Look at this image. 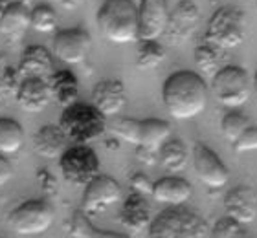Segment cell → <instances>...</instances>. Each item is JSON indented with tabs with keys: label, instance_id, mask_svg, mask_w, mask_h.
Listing matches in <instances>:
<instances>
[{
	"label": "cell",
	"instance_id": "cell-1",
	"mask_svg": "<svg viewBox=\"0 0 257 238\" xmlns=\"http://www.w3.org/2000/svg\"><path fill=\"white\" fill-rule=\"evenodd\" d=\"M162 99L175 119H193L208 105V85L197 72L180 70L166 79Z\"/></svg>",
	"mask_w": 257,
	"mask_h": 238
},
{
	"label": "cell",
	"instance_id": "cell-2",
	"mask_svg": "<svg viewBox=\"0 0 257 238\" xmlns=\"http://www.w3.org/2000/svg\"><path fill=\"white\" fill-rule=\"evenodd\" d=\"M138 26V6L133 0H105L97 11L99 32L114 44L136 43Z\"/></svg>",
	"mask_w": 257,
	"mask_h": 238
},
{
	"label": "cell",
	"instance_id": "cell-3",
	"mask_svg": "<svg viewBox=\"0 0 257 238\" xmlns=\"http://www.w3.org/2000/svg\"><path fill=\"white\" fill-rule=\"evenodd\" d=\"M59 127L66 134L68 141L86 143L101 138L107 130V117L97 110L94 105L74 103L63 108L59 119Z\"/></svg>",
	"mask_w": 257,
	"mask_h": 238
},
{
	"label": "cell",
	"instance_id": "cell-4",
	"mask_svg": "<svg viewBox=\"0 0 257 238\" xmlns=\"http://www.w3.org/2000/svg\"><path fill=\"white\" fill-rule=\"evenodd\" d=\"M147 231L151 238H204L209 236L211 229L197 212L175 205L173 209L162 211L151 222Z\"/></svg>",
	"mask_w": 257,
	"mask_h": 238
},
{
	"label": "cell",
	"instance_id": "cell-5",
	"mask_svg": "<svg viewBox=\"0 0 257 238\" xmlns=\"http://www.w3.org/2000/svg\"><path fill=\"white\" fill-rule=\"evenodd\" d=\"M246 37V15L235 6H222L215 11L206 28L204 41L220 50L237 48Z\"/></svg>",
	"mask_w": 257,
	"mask_h": 238
},
{
	"label": "cell",
	"instance_id": "cell-6",
	"mask_svg": "<svg viewBox=\"0 0 257 238\" xmlns=\"http://www.w3.org/2000/svg\"><path fill=\"white\" fill-rule=\"evenodd\" d=\"M252 81L241 66L226 64L211 77V92L220 105L228 108L242 106L252 95Z\"/></svg>",
	"mask_w": 257,
	"mask_h": 238
},
{
	"label": "cell",
	"instance_id": "cell-7",
	"mask_svg": "<svg viewBox=\"0 0 257 238\" xmlns=\"http://www.w3.org/2000/svg\"><path fill=\"white\" fill-rule=\"evenodd\" d=\"M54 223V209L44 200H26L10 212V227L21 236L46 233Z\"/></svg>",
	"mask_w": 257,
	"mask_h": 238
},
{
	"label": "cell",
	"instance_id": "cell-8",
	"mask_svg": "<svg viewBox=\"0 0 257 238\" xmlns=\"http://www.w3.org/2000/svg\"><path fill=\"white\" fill-rule=\"evenodd\" d=\"M59 167L68 183L85 187L99 174V158L88 145L75 143L61 154Z\"/></svg>",
	"mask_w": 257,
	"mask_h": 238
},
{
	"label": "cell",
	"instance_id": "cell-9",
	"mask_svg": "<svg viewBox=\"0 0 257 238\" xmlns=\"http://www.w3.org/2000/svg\"><path fill=\"white\" fill-rule=\"evenodd\" d=\"M119 200H121V187L118 181L110 176L97 174L90 183L85 185L81 209L86 214H96V212L107 211L108 207L118 203Z\"/></svg>",
	"mask_w": 257,
	"mask_h": 238
},
{
	"label": "cell",
	"instance_id": "cell-10",
	"mask_svg": "<svg viewBox=\"0 0 257 238\" xmlns=\"http://www.w3.org/2000/svg\"><path fill=\"white\" fill-rule=\"evenodd\" d=\"M138 41H158L169 21L167 0H142L138 6Z\"/></svg>",
	"mask_w": 257,
	"mask_h": 238
},
{
	"label": "cell",
	"instance_id": "cell-11",
	"mask_svg": "<svg viewBox=\"0 0 257 238\" xmlns=\"http://www.w3.org/2000/svg\"><path fill=\"white\" fill-rule=\"evenodd\" d=\"M193 167H195L198 180L202 181L204 185L211 187V189H220L228 183L230 176H228L226 165L204 143H197L193 147Z\"/></svg>",
	"mask_w": 257,
	"mask_h": 238
},
{
	"label": "cell",
	"instance_id": "cell-12",
	"mask_svg": "<svg viewBox=\"0 0 257 238\" xmlns=\"http://www.w3.org/2000/svg\"><path fill=\"white\" fill-rule=\"evenodd\" d=\"M198 19H200L198 6L191 0H180L177 8L169 13V21H167L164 35L173 46L186 43L197 30Z\"/></svg>",
	"mask_w": 257,
	"mask_h": 238
},
{
	"label": "cell",
	"instance_id": "cell-13",
	"mask_svg": "<svg viewBox=\"0 0 257 238\" xmlns=\"http://www.w3.org/2000/svg\"><path fill=\"white\" fill-rule=\"evenodd\" d=\"M90 35L85 30H81V28L63 30L54 39V53L57 55V59H61L66 64L83 63L86 55L90 53Z\"/></svg>",
	"mask_w": 257,
	"mask_h": 238
},
{
	"label": "cell",
	"instance_id": "cell-14",
	"mask_svg": "<svg viewBox=\"0 0 257 238\" xmlns=\"http://www.w3.org/2000/svg\"><path fill=\"white\" fill-rule=\"evenodd\" d=\"M92 105L105 117H116L127 105V92L121 81L103 79L92 90Z\"/></svg>",
	"mask_w": 257,
	"mask_h": 238
},
{
	"label": "cell",
	"instance_id": "cell-15",
	"mask_svg": "<svg viewBox=\"0 0 257 238\" xmlns=\"http://www.w3.org/2000/svg\"><path fill=\"white\" fill-rule=\"evenodd\" d=\"M171 138V125L162 119H144L140 121L138 156H147V163H155L160 147Z\"/></svg>",
	"mask_w": 257,
	"mask_h": 238
},
{
	"label": "cell",
	"instance_id": "cell-16",
	"mask_svg": "<svg viewBox=\"0 0 257 238\" xmlns=\"http://www.w3.org/2000/svg\"><path fill=\"white\" fill-rule=\"evenodd\" d=\"M224 209L228 212V216L235 218L242 225L252 223L253 220H257V198L253 194V190L248 185H239L235 189H231L226 194Z\"/></svg>",
	"mask_w": 257,
	"mask_h": 238
},
{
	"label": "cell",
	"instance_id": "cell-17",
	"mask_svg": "<svg viewBox=\"0 0 257 238\" xmlns=\"http://www.w3.org/2000/svg\"><path fill=\"white\" fill-rule=\"evenodd\" d=\"M52 92H50L48 81L46 79H22V83L17 88V103L26 112L37 114L43 112L52 103Z\"/></svg>",
	"mask_w": 257,
	"mask_h": 238
},
{
	"label": "cell",
	"instance_id": "cell-18",
	"mask_svg": "<svg viewBox=\"0 0 257 238\" xmlns=\"http://www.w3.org/2000/svg\"><path fill=\"white\" fill-rule=\"evenodd\" d=\"M119 222L125 229L133 231V233L149 229L153 216H151V207L145 201L144 194L133 192L127 196V200L123 201V207H121V212H119Z\"/></svg>",
	"mask_w": 257,
	"mask_h": 238
},
{
	"label": "cell",
	"instance_id": "cell-19",
	"mask_svg": "<svg viewBox=\"0 0 257 238\" xmlns=\"http://www.w3.org/2000/svg\"><path fill=\"white\" fill-rule=\"evenodd\" d=\"M66 143L68 138L59 125H44L33 136V150L44 159H55L66 150Z\"/></svg>",
	"mask_w": 257,
	"mask_h": 238
},
{
	"label": "cell",
	"instance_id": "cell-20",
	"mask_svg": "<svg viewBox=\"0 0 257 238\" xmlns=\"http://www.w3.org/2000/svg\"><path fill=\"white\" fill-rule=\"evenodd\" d=\"M153 198L158 203H166V205H184L186 201L191 198L193 189L188 180L178 178V176H167L162 178L153 185Z\"/></svg>",
	"mask_w": 257,
	"mask_h": 238
},
{
	"label": "cell",
	"instance_id": "cell-21",
	"mask_svg": "<svg viewBox=\"0 0 257 238\" xmlns=\"http://www.w3.org/2000/svg\"><path fill=\"white\" fill-rule=\"evenodd\" d=\"M54 61L48 50L43 46H30L22 55L21 66H19V74L22 79H50V75L54 74Z\"/></svg>",
	"mask_w": 257,
	"mask_h": 238
},
{
	"label": "cell",
	"instance_id": "cell-22",
	"mask_svg": "<svg viewBox=\"0 0 257 238\" xmlns=\"http://www.w3.org/2000/svg\"><path fill=\"white\" fill-rule=\"evenodd\" d=\"M30 13L22 2H11L6 13L0 17V33L10 41L19 43L30 28Z\"/></svg>",
	"mask_w": 257,
	"mask_h": 238
},
{
	"label": "cell",
	"instance_id": "cell-23",
	"mask_svg": "<svg viewBox=\"0 0 257 238\" xmlns=\"http://www.w3.org/2000/svg\"><path fill=\"white\" fill-rule=\"evenodd\" d=\"M50 92H52V99L61 105L63 108L77 103V97H79V85H77V79L75 75L68 70H59V72H54L48 79Z\"/></svg>",
	"mask_w": 257,
	"mask_h": 238
},
{
	"label": "cell",
	"instance_id": "cell-24",
	"mask_svg": "<svg viewBox=\"0 0 257 238\" xmlns=\"http://www.w3.org/2000/svg\"><path fill=\"white\" fill-rule=\"evenodd\" d=\"M158 158L169 172H182L188 167L189 152L182 139L169 138L158 150Z\"/></svg>",
	"mask_w": 257,
	"mask_h": 238
},
{
	"label": "cell",
	"instance_id": "cell-25",
	"mask_svg": "<svg viewBox=\"0 0 257 238\" xmlns=\"http://www.w3.org/2000/svg\"><path fill=\"white\" fill-rule=\"evenodd\" d=\"M70 236L75 238H123V234L118 233H108V231H101L92 225L90 218L86 216V212L75 211L70 218Z\"/></svg>",
	"mask_w": 257,
	"mask_h": 238
},
{
	"label": "cell",
	"instance_id": "cell-26",
	"mask_svg": "<svg viewBox=\"0 0 257 238\" xmlns=\"http://www.w3.org/2000/svg\"><path fill=\"white\" fill-rule=\"evenodd\" d=\"M24 143V130L13 119H0V154H15Z\"/></svg>",
	"mask_w": 257,
	"mask_h": 238
},
{
	"label": "cell",
	"instance_id": "cell-27",
	"mask_svg": "<svg viewBox=\"0 0 257 238\" xmlns=\"http://www.w3.org/2000/svg\"><path fill=\"white\" fill-rule=\"evenodd\" d=\"M222 52H224V50H220V48H217L215 44L204 41V43L200 44V46H197V50H195L197 66L202 70L204 74H208L213 77V75L222 68Z\"/></svg>",
	"mask_w": 257,
	"mask_h": 238
},
{
	"label": "cell",
	"instance_id": "cell-28",
	"mask_svg": "<svg viewBox=\"0 0 257 238\" xmlns=\"http://www.w3.org/2000/svg\"><path fill=\"white\" fill-rule=\"evenodd\" d=\"M164 59H166V48L158 41H140L138 59H136L140 70L158 68L164 63Z\"/></svg>",
	"mask_w": 257,
	"mask_h": 238
},
{
	"label": "cell",
	"instance_id": "cell-29",
	"mask_svg": "<svg viewBox=\"0 0 257 238\" xmlns=\"http://www.w3.org/2000/svg\"><path fill=\"white\" fill-rule=\"evenodd\" d=\"M107 128L121 141H127L131 145L138 147L140 141V121L138 119H128V117H116L107 125Z\"/></svg>",
	"mask_w": 257,
	"mask_h": 238
},
{
	"label": "cell",
	"instance_id": "cell-30",
	"mask_svg": "<svg viewBox=\"0 0 257 238\" xmlns=\"http://www.w3.org/2000/svg\"><path fill=\"white\" fill-rule=\"evenodd\" d=\"M30 28L35 32L50 33L57 28V13L50 6H37L30 13Z\"/></svg>",
	"mask_w": 257,
	"mask_h": 238
},
{
	"label": "cell",
	"instance_id": "cell-31",
	"mask_svg": "<svg viewBox=\"0 0 257 238\" xmlns=\"http://www.w3.org/2000/svg\"><path fill=\"white\" fill-rule=\"evenodd\" d=\"M250 125H252V121H250L244 114L235 112V110L228 112V114L220 119V130H222V134H224L231 143L235 141V139L239 138Z\"/></svg>",
	"mask_w": 257,
	"mask_h": 238
},
{
	"label": "cell",
	"instance_id": "cell-32",
	"mask_svg": "<svg viewBox=\"0 0 257 238\" xmlns=\"http://www.w3.org/2000/svg\"><path fill=\"white\" fill-rule=\"evenodd\" d=\"M209 234L215 238H242L246 236V231L242 229V223L237 222L235 218L224 216L215 223Z\"/></svg>",
	"mask_w": 257,
	"mask_h": 238
},
{
	"label": "cell",
	"instance_id": "cell-33",
	"mask_svg": "<svg viewBox=\"0 0 257 238\" xmlns=\"http://www.w3.org/2000/svg\"><path fill=\"white\" fill-rule=\"evenodd\" d=\"M233 150H235L237 154L257 150V125H250V127L233 141Z\"/></svg>",
	"mask_w": 257,
	"mask_h": 238
},
{
	"label": "cell",
	"instance_id": "cell-34",
	"mask_svg": "<svg viewBox=\"0 0 257 238\" xmlns=\"http://www.w3.org/2000/svg\"><path fill=\"white\" fill-rule=\"evenodd\" d=\"M131 185H133L134 192H140V194H151L155 183H151V180L147 178V176L138 172V174H134L133 178H131Z\"/></svg>",
	"mask_w": 257,
	"mask_h": 238
},
{
	"label": "cell",
	"instance_id": "cell-35",
	"mask_svg": "<svg viewBox=\"0 0 257 238\" xmlns=\"http://www.w3.org/2000/svg\"><path fill=\"white\" fill-rule=\"evenodd\" d=\"M13 178V167L6 158L0 156V187H4Z\"/></svg>",
	"mask_w": 257,
	"mask_h": 238
},
{
	"label": "cell",
	"instance_id": "cell-36",
	"mask_svg": "<svg viewBox=\"0 0 257 238\" xmlns=\"http://www.w3.org/2000/svg\"><path fill=\"white\" fill-rule=\"evenodd\" d=\"M85 4V0H61V6H63L64 10H77L79 6Z\"/></svg>",
	"mask_w": 257,
	"mask_h": 238
},
{
	"label": "cell",
	"instance_id": "cell-37",
	"mask_svg": "<svg viewBox=\"0 0 257 238\" xmlns=\"http://www.w3.org/2000/svg\"><path fill=\"white\" fill-rule=\"evenodd\" d=\"M11 6V0H0V17L4 15L6 13V10Z\"/></svg>",
	"mask_w": 257,
	"mask_h": 238
},
{
	"label": "cell",
	"instance_id": "cell-38",
	"mask_svg": "<svg viewBox=\"0 0 257 238\" xmlns=\"http://www.w3.org/2000/svg\"><path fill=\"white\" fill-rule=\"evenodd\" d=\"M253 90H255V94H257V74H255V79H253Z\"/></svg>",
	"mask_w": 257,
	"mask_h": 238
},
{
	"label": "cell",
	"instance_id": "cell-39",
	"mask_svg": "<svg viewBox=\"0 0 257 238\" xmlns=\"http://www.w3.org/2000/svg\"><path fill=\"white\" fill-rule=\"evenodd\" d=\"M11 2H22V4H24V2H28V0H11Z\"/></svg>",
	"mask_w": 257,
	"mask_h": 238
},
{
	"label": "cell",
	"instance_id": "cell-40",
	"mask_svg": "<svg viewBox=\"0 0 257 238\" xmlns=\"http://www.w3.org/2000/svg\"><path fill=\"white\" fill-rule=\"evenodd\" d=\"M253 2H255V8H257V0H253Z\"/></svg>",
	"mask_w": 257,
	"mask_h": 238
}]
</instances>
